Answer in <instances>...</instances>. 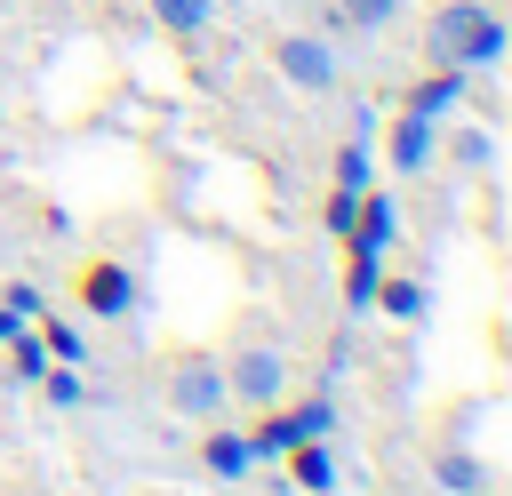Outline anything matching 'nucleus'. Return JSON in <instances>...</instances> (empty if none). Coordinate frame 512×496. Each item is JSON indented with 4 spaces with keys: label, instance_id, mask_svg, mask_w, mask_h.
I'll use <instances>...</instances> for the list:
<instances>
[{
    "label": "nucleus",
    "instance_id": "f257e3e1",
    "mask_svg": "<svg viewBox=\"0 0 512 496\" xmlns=\"http://www.w3.org/2000/svg\"><path fill=\"white\" fill-rule=\"evenodd\" d=\"M504 16L488 8V0H448V8H432V24H424V56L432 64H456V72H496L504 64Z\"/></svg>",
    "mask_w": 512,
    "mask_h": 496
},
{
    "label": "nucleus",
    "instance_id": "f03ea898",
    "mask_svg": "<svg viewBox=\"0 0 512 496\" xmlns=\"http://www.w3.org/2000/svg\"><path fill=\"white\" fill-rule=\"evenodd\" d=\"M168 408L192 416V424H216V416H224V360L184 352V360L168 368Z\"/></svg>",
    "mask_w": 512,
    "mask_h": 496
},
{
    "label": "nucleus",
    "instance_id": "7ed1b4c3",
    "mask_svg": "<svg viewBox=\"0 0 512 496\" xmlns=\"http://www.w3.org/2000/svg\"><path fill=\"white\" fill-rule=\"evenodd\" d=\"M280 392H288V360H280L272 344H248L240 360H224V400H240V408H280Z\"/></svg>",
    "mask_w": 512,
    "mask_h": 496
},
{
    "label": "nucleus",
    "instance_id": "20e7f679",
    "mask_svg": "<svg viewBox=\"0 0 512 496\" xmlns=\"http://www.w3.org/2000/svg\"><path fill=\"white\" fill-rule=\"evenodd\" d=\"M272 64H280V80L304 88V96H328V88H336V48H328L320 32H280V40H272Z\"/></svg>",
    "mask_w": 512,
    "mask_h": 496
},
{
    "label": "nucleus",
    "instance_id": "39448f33",
    "mask_svg": "<svg viewBox=\"0 0 512 496\" xmlns=\"http://www.w3.org/2000/svg\"><path fill=\"white\" fill-rule=\"evenodd\" d=\"M80 312H96V320H136V312H144L136 272H128V264H112V256H96V264L80 272Z\"/></svg>",
    "mask_w": 512,
    "mask_h": 496
},
{
    "label": "nucleus",
    "instance_id": "423d86ee",
    "mask_svg": "<svg viewBox=\"0 0 512 496\" xmlns=\"http://www.w3.org/2000/svg\"><path fill=\"white\" fill-rule=\"evenodd\" d=\"M384 152H392V168H400V176H424V168H432V152H440V120H424V112H408V104H400V120H392V144H384Z\"/></svg>",
    "mask_w": 512,
    "mask_h": 496
},
{
    "label": "nucleus",
    "instance_id": "0eeeda50",
    "mask_svg": "<svg viewBox=\"0 0 512 496\" xmlns=\"http://www.w3.org/2000/svg\"><path fill=\"white\" fill-rule=\"evenodd\" d=\"M472 96V72H456V64H432L416 88H408V112H424V120H440V112H456Z\"/></svg>",
    "mask_w": 512,
    "mask_h": 496
},
{
    "label": "nucleus",
    "instance_id": "6e6552de",
    "mask_svg": "<svg viewBox=\"0 0 512 496\" xmlns=\"http://www.w3.org/2000/svg\"><path fill=\"white\" fill-rule=\"evenodd\" d=\"M200 464H208V480H224V488H232V480H248V472H256V456H248V432L216 424V432L200 440Z\"/></svg>",
    "mask_w": 512,
    "mask_h": 496
},
{
    "label": "nucleus",
    "instance_id": "1a4fd4ad",
    "mask_svg": "<svg viewBox=\"0 0 512 496\" xmlns=\"http://www.w3.org/2000/svg\"><path fill=\"white\" fill-rule=\"evenodd\" d=\"M280 464H288V480H296L304 496H336V448H328V440H296Z\"/></svg>",
    "mask_w": 512,
    "mask_h": 496
},
{
    "label": "nucleus",
    "instance_id": "9d476101",
    "mask_svg": "<svg viewBox=\"0 0 512 496\" xmlns=\"http://www.w3.org/2000/svg\"><path fill=\"white\" fill-rule=\"evenodd\" d=\"M432 480H440L448 496H488V464H480L464 440H448V448L432 456Z\"/></svg>",
    "mask_w": 512,
    "mask_h": 496
},
{
    "label": "nucleus",
    "instance_id": "9b49d317",
    "mask_svg": "<svg viewBox=\"0 0 512 496\" xmlns=\"http://www.w3.org/2000/svg\"><path fill=\"white\" fill-rule=\"evenodd\" d=\"M392 16H400V0H328L320 32H384Z\"/></svg>",
    "mask_w": 512,
    "mask_h": 496
},
{
    "label": "nucleus",
    "instance_id": "f8f14e48",
    "mask_svg": "<svg viewBox=\"0 0 512 496\" xmlns=\"http://www.w3.org/2000/svg\"><path fill=\"white\" fill-rule=\"evenodd\" d=\"M368 312H384V320H424V280H384V272H376Z\"/></svg>",
    "mask_w": 512,
    "mask_h": 496
},
{
    "label": "nucleus",
    "instance_id": "ddd939ff",
    "mask_svg": "<svg viewBox=\"0 0 512 496\" xmlns=\"http://www.w3.org/2000/svg\"><path fill=\"white\" fill-rule=\"evenodd\" d=\"M32 336L48 344V360H72V368H88V336H80L64 312H40V320H32Z\"/></svg>",
    "mask_w": 512,
    "mask_h": 496
},
{
    "label": "nucleus",
    "instance_id": "4468645a",
    "mask_svg": "<svg viewBox=\"0 0 512 496\" xmlns=\"http://www.w3.org/2000/svg\"><path fill=\"white\" fill-rule=\"evenodd\" d=\"M208 16H216V0H152V24H160V32H176V40L208 32Z\"/></svg>",
    "mask_w": 512,
    "mask_h": 496
},
{
    "label": "nucleus",
    "instance_id": "2eb2a0df",
    "mask_svg": "<svg viewBox=\"0 0 512 496\" xmlns=\"http://www.w3.org/2000/svg\"><path fill=\"white\" fill-rule=\"evenodd\" d=\"M448 160L472 168V176H488V168H496V136H488V128H456V136H448Z\"/></svg>",
    "mask_w": 512,
    "mask_h": 496
},
{
    "label": "nucleus",
    "instance_id": "dca6fc26",
    "mask_svg": "<svg viewBox=\"0 0 512 496\" xmlns=\"http://www.w3.org/2000/svg\"><path fill=\"white\" fill-rule=\"evenodd\" d=\"M288 424H296V440H336V400H328V392H312V400H296V408H288Z\"/></svg>",
    "mask_w": 512,
    "mask_h": 496
},
{
    "label": "nucleus",
    "instance_id": "f3484780",
    "mask_svg": "<svg viewBox=\"0 0 512 496\" xmlns=\"http://www.w3.org/2000/svg\"><path fill=\"white\" fill-rule=\"evenodd\" d=\"M8 368H16L8 384H40V368H48V344H40L32 328H24V336H8Z\"/></svg>",
    "mask_w": 512,
    "mask_h": 496
},
{
    "label": "nucleus",
    "instance_id": "a211bd4d",
    "mask_svg": "<svg viewBox=\"0 0 512 496\" xmlns=\"http://www.w3.org/2000/svg\"><path fill=\"white\" fill-rule=\"evenodd\" d=\"M352 216H360V192H352V184H336V192L320 200V224H328V232L344 240V232H352Z\"/></svg>",
    "mask_w": 512,
    "mask_h": 496
},
{
    "label": "nucleus",
    "instance_id": "6ab92c4d",
    "mask_svg": "<svg viewBox=\"0 0 512 496\" xmlns=\"http://www.w3.org/2000/svg\"><path fill=\"white\" fill-rule=\"evenodd\" d=\"M336 184H352V192H368V136H352V144L336 152Z\"/></svg>",
    "mask_w": 512,
    "mask_h": 496
},
{
    "label": "nucleus",
    "instance_id": "aec40b11",
    "mask_svg": "<svg viewBox=\"0 0 512 496\" xmlns=\"http://www.w3.org/2000/svg\"><path fill=\"white\" fill-rule=\"evenodd\" d=\"M0 304H8L16 320H40V312H48V296H40L32 280H8V288H0Z\"/></svg>",
    "mask_w": 512,
    "mask_h": 496
}]
</instances>
